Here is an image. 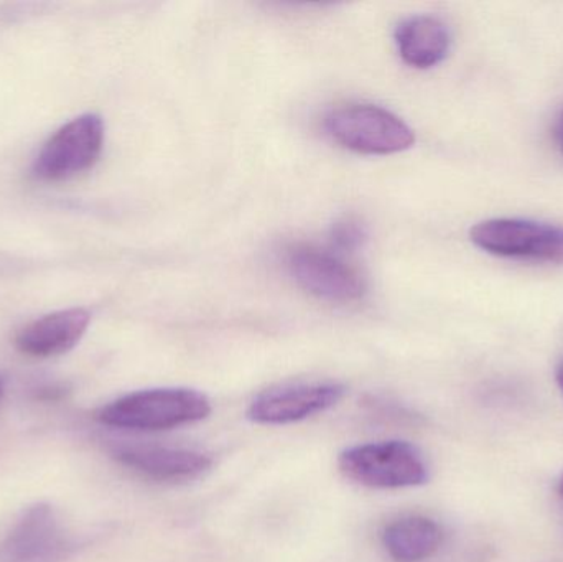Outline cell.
Returning <instances> with one entry per match:
<instances>
[{"label": "cell", "instance_id": "obj_1", "mask_svg": "<svg viewBox=\"0 0 563 562\" xmlns=\"http://www.w3.org/2000/svg\"><path fill=\"white\" fill-rule=\"evenodd\" d=\"M211 403L203 393L188 388H157L131 393L98 412V421L132 431H168L203 421Z\"/></svg>", "mask_w": 563, "mask_h": 562}, {"label": "cell", "instance_id": "obj_2", "mask_svg": "<svg viewBox=\"0 0 563 562\" xmlns=\"http://www.w3.org/2000/svg\"><path fill=\"white\" fill-rule=\"evenodd\" d=\"M338 465L344 477L379 491L419 487L429 481L423 455L404 441L354 445L341 452Z\"/></svg>", "mask_w": 563, "mask_h": 562}, {"label": "cell", "instance_id": "obj_3", "mask_svg": "<svg viewBox=\"0 0 563 562\" xmlns=\"http://www.w3.org/2000/svg\"><path fill=\"white\" fill-rule=\"evenodd\" d=\"M324 128L338 144L360 154H399L416 144L410 125L380 106H340L327 115Z\"/></svg>", "mask_w": 563, "mask_h": 562}, {"label": "cell", "instance_id": "obj_4", "mask_svg": "<svg viewBox=\"0 0 563 562\" xmlns=\"http://www.w3.org/2000/svg\"><path fill=\"white\" fill-rule=\"evenodd\" d=\"M473 244L495 256L563 264V228L519 218H493L470 231Z\"/></svg>", "mask_w": 563, "mask_h": 562}, {"label": "cell", "instance_id": "obj_5", "mask_svg": "<svg viewBox=\"0 0 563 562\" xmlns=\"http://www.w3.org/2000/svg\"><path fill=\"white\" fill-rule=\"evenodd\" d=\"M102 144V119L96 114L79 115L58 129L43 145L33 164V174L48 181L75 177L98 162Z\"/></svg>", "mask_w": 563, "mask_h": 562}, {"label": "cell", "instance_id": "obj_6", "mask_svg": "<svg viewBox=\"0 0 563 562\" xmlns=\"http://www.w3.org/2000/svg\"><path fill=\"white\" fill-rule=\"evenodd\" d=\"M346 388L334 382L288 383L261 393L247 418L261 426H287L321 415L343 399Z\"/></svg>", "mask_w": 563, "mask_h": 562}, {"label": "cell", "instance_id": "obj_7", "mask_svg": "<svg viewBox=\"0 0 563 562\" xmlns=\"http://www.w3.org/2000/svg\"><path fill=\"white\" fill-rule=\"evenodd\" d=\"M288 271L311 296L330 302H353L366 293L363 276L330 251L297 246L288 253Z\"/></svg>", "mask_w": 563, "mask_h": 562}, {"label": "cell", "instance_id": "obj_8", "mask_svg": "<svg viewBox=\"0 0 563 562\" xmlns=\"http://www.w3.org/2000/svg\"><path fill=\"white\" fill-rule=\"evenodd\" d=\"M112 458L129 471L161 484L197 481L213 467V459L205 452L162 445H115Z\"/></svg>", "mask_w": 563, "mask_h": 562}, {"label": "cell", "instance_id": "obj_9", "mask_svg": "<svg viewBox=\"0 0 563 562\" xmlns=\"http://www.w3.org/2000/svg\"><path fill=\"white\" fill-rule=\"evenodd\" d=\"M68 550V537L46 505L30 508L0 543V562H52Z\"/></svg>", "mask_w": 563, "mask_h": 562}, {"label": "cell", "instance_id": "obj_10", "mask_svg": "<svg viewBox=\"0 0 563 562\" xmlns=\"http://www.w3.org/2000/svg\"><path fill=\"white\" fill-rule=\"evenodd\" d=\"M89 322L91 313L85 309L49 313L20 330L15 339L16 349L36 359L63 355L82 339Z\"/></svg>", "mask_w": 563, "mask_h": 562}, {"label": "cell", "instance_id": "obj_11", "mask_svg": "<svg viewBox=\"0 0 563 562\" xmlns=\"http://www.w3.org/2000/svg\"><path fill=\"white\" fill-rule=\"evenodd\" d=\"M450 43L449 26L437 16H410L396 29L400 58L413 68L427 69L442 63L449 55Z\"/></svg>", "mask_w": 563, "mask_h": 562}, {"label": "cell", "instance_id": "obj_12", "mask_svg": "<svg viewBox=\"0 0 563 562\" xmlns=\"http://www.w3.org/2000/svg\"><path fill=\"white\" fill-rule=\"evenodd\" d=\"M443 543V531L427 517L399 518L387 525L383 544L396 562H422L432 558Z\"/></svg>", "mask_w": 563, "mask_h": 562}, {"label": "cell", "instance_id": "obj_13", "mask_svg": "<svg viewBox=\"0 0 563 562\" xmlns=\"http://www.w3.org/2000/svg\"><path fill=\"white\" fill-rule=\"evenodd\" d=\"M366 238L363 224L357 221L346 220L333 227V243L341 250H354Z\"/></svg>", "mask_w": 563, "mask_h": 562}, {"label": "cell", "instance_id": "obj_14", "mask_svg": "<svg viewBox=\"0 0 563 562\" xmlns=\"http://www.w3.org/2000/svg\"><path fill=\"white\" fill-rule=\"evenodd\" d=\"M554 137L555 142H558L559 148L563 154V109L561 114L558 115V121H555L554 125Z\"/></svg>", "mask_w": 563, "mask_h": 562}, {"label": "cell", "instance_id": "obj_15", "mask_svg": "<svg viewBox=\"0 0 563 562\" xmlns=\"http://www.w3.org/2000/svg\"><path fill=\"white\" fill-rule=\"evenodd\" d=\"M555 378H558L559 386H561L563 392V363L558 368V373H555Z\"/></svg>", "mask_w": 563, "mask_h": 562}, {"label": "cell", "instance_id": "obj_16", "mask_svg": "<svg viewBox=\"0 0 563 562\" xmlns=\"http://www.w3.org/2000/svg\"><path fill=\"white\" fill-rule=\"evenodd\" d=\"M559 494H561V497L563 498V475L561 482H559Z\"/></svg>", "mask_w": 563, "mask_h": 562}, {"label": "cell", "instance_id": "obj_17", "mask_svg": "<svg viewBox=\"0 0 563 562\" xmlns=\"http://www.w3.org/2000/svg\"><path fill=\"white\" fill-rule=\"evenodd\" d=\"M0 396H2V382H0Z\"/></svg>", "mask_w": 563, "mask_h": 562}]
</instances>
